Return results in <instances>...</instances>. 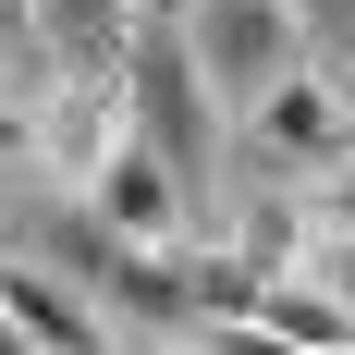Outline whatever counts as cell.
<instances>
[{
    "label": "cell",
    "instance_id": "7",
    "mask_svg": "<svg viewBox=\"0 0 355 355\" xmlns=\"http://www.w3.org/2000/svg\"><path fill=\"white\" fill-rule=\"evenodd\" d=\"M0 319L25 331L37 355H123V343L98 331V306H86V294H62L49 270H0Z\"/></svg>",
    "mask_w": 355,
    "mask_h": 355
},
{
    "label": "cell",
    "instance_id": "10",
    "mask_svg": "<svg viewBox=\"0 0 355 355\" xmlns=\"http://www.w3.org/2000/svg\"><path fill=\"white\" fill-rule=\"evenodd\" d=\"M331 294H343V319H355V233L331 245Z\"/></svg>",
    "mask_w": 355,
    "mask_h": 355
},
{
    "label": "cell",
    "instance_id": "3",
    "mask_svg": "<svg viewBox=\"0 0 355 355\" xmlns=\"http://www.w3.org/2000/svg\"><path fill=\"white\" fill-rule=\"evenodd\" d=\"M196 25V73H209V98H270L294 62H306V37H294V0H196L184 12Z\"/></svg>",
    "mask_w": 355,
    "mask_h": 355
},
{
    "label": "cell",
    "instance_id": "11",
    "mask_svg": "<svg viewBox=\"0 0 355 355\" xmlns=\"http://www.w3.org/2000/svg\"><path fill=\"white\" fill-rule=\"evenodd\" d=\"M0 355H37V343H25V331H12V319H0Z\"/></svg>",
    "mask_w": 355,
    "mask_h": 355
},
{
    "label": "cell",
    "instance_id": "5",
    "mask_svg": "<svg viewBox=\"0 0 355 355\" xmlns=\"http://www.w3.org/2000/svg\"><path fill=\"white\" fill-rule=\"evenodd\" d=\"M257 159L282 184H319V172H355V110L331 98L319 73H282L270 98H257Z\"/></svg>",
    "mask_w": 355,
    "mask_h": 355
},
{
    "label": "cell",
    "instance_id": "9",
    "mask_svg": "<svg viewBox=\"0 0 355 355\" xmlns=\"http://www.w3.org/2000/svg\"><path fill=\"white\" fill-rule=\"evenodd\" d=\"M0 159H37V110L25 98H0Z\"/></svg>",
    "mask_w": 355,
    "mask_h": 355
},
{
    "label": "cell",
    "instance_id": "1",
    "mask_svg": "<svg viewBox=\"0 0 355 355\" xmlns=\"http://www.w3.org/2000/svg\"><path fill=\"white\" fill-rule=\"evenodd\" d=\"M123 123L135 147L172 172L184 233L220 209V123H209V73H196V25L184 0H135V62H123Z\"/></svg>",
    "mask_w": 355,
    "mask_h": 355
},
{
    "label": "cell",
    "instance_id": "4",
    "mask_svg": "<svg viewBox=\"0 0 355 355\" xmlns=\"http://www.w3.org/2000/svg\"><path fill=\"white\" fill-rule=\"evenodd\" d=\"M37 49H49V98H98V110H123L135 0H37Z\"/></svg>",
    "mask_w": 355,
    "mask_h": 355
},
{
    "label": "cell",
    "instance_id": "8",
    "mask_svg": "<svg viewBox=\"0 0 355 355\" xmlns=\"http://www.w3.org/2000/svg\"><path fill=\"white\" fill-rule=\"evenodd\" d=\"M294 37H306V49H319V86H331V98H343L355 110V0H294Z\"/></svg>",
    "mask_w": 355,
    "mask_h": 355
},
{
    "label": "cell",
    "instance_id": "2",
    "mask_svg": "<svg viewBox=\"0 0 355 355\" xmlns=\"http://www.w3.org/2000/svg\"><path fill=\"white\" fill-rule=\"evenodd\" d=\"M37 245H49V270H62L73 294H98L123 331H147V343H184V331H196V282H184L172 257L123 245L98 209H49V220H37Z\"/></svg>",
    "mask_w": 355,
    "mask_h": 355
},
{
    "label": "cell",
    "instance_id": "6",
    "mask_svg": "<svg viewBox=\"0 0 355 355\" xmlns=\"http://www.w3.org/2000/svg\"><path fill=\"white\" fill-rule=\"evenodd\" d=\"M86 184H98L86 209H98L110 233H123V245H172V233H184V196H172V172H159V159H147L135 135L110 147V159H98V172H86Z\"/></svg>",
    "mask_w": 355,
    "mask_h": 355
}]
</instances>
